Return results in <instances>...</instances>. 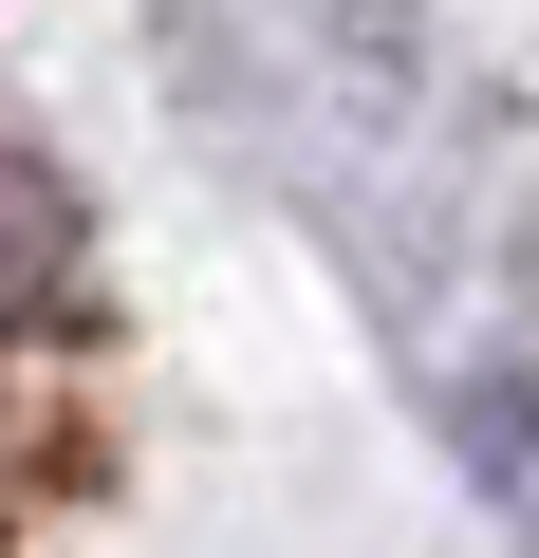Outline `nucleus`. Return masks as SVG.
<instances>
[{
	"label": "nucleus",
	"instance_id": "f257e3e1",
	"mask_svg": "<svg viewBox=\"0 0 539 558\" xmlns=\"http://www.w3.org/2000/svg\"><path fill=\"white\" fill-rule=\"evenodd\" d=\"M57 242H75V223H57V186H38V168H0V317L57 299Z\"/></svg>",
	"mask_w": 539,
	"mask_h": 558
}]
</instances>
